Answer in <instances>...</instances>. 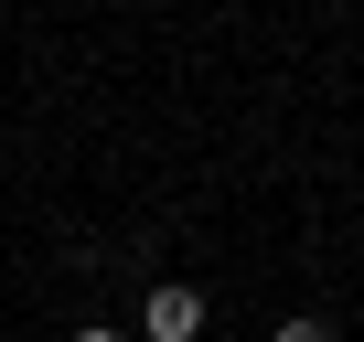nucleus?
I'll use <instances>...</instances> for the list:
<instances>
[{"instance_id":"f257e3e1","label":"nucleus","mask_w":364,"mask_h":342,"mask_svg":"<svg viewBox=\"0 0 364 342\" xmlns=\"http://www.w3.org/2000/svg\"><path fill=\"white\" fill-rule=\"evenodd\" d=\"M139 331H150V342H193V331H204V289L161 278V289H150V310H139Z\"/></svg>"},{"instance_id":"f03ea898","label":"nucleus","mask_w":364,"mask_h":342,"mask_svg":"<svg viewBox=\"0 0 364 342\" xmlns=\"http://www.w3.org/2000/svg\"><path fill=\"white\" fill-rule=\"evenodd\" d=\"M268 342H332V321H321V310H300V321H279Z\"/></svg>"},{"instance_id":"7ed1b4c3","label":"nucleus","mask_w":364,"mask_h":342,"mask_svg":"<svg viewBox=\"0 0 364 342\" xmlns=\"http://www.w3.org/2000/svg\"><path fill=\"white\" fill-rule=\"evenodd\" d=\"M75 342H129V331H107V321H86V331H75Z\"/></svg>"}]
</instances>
